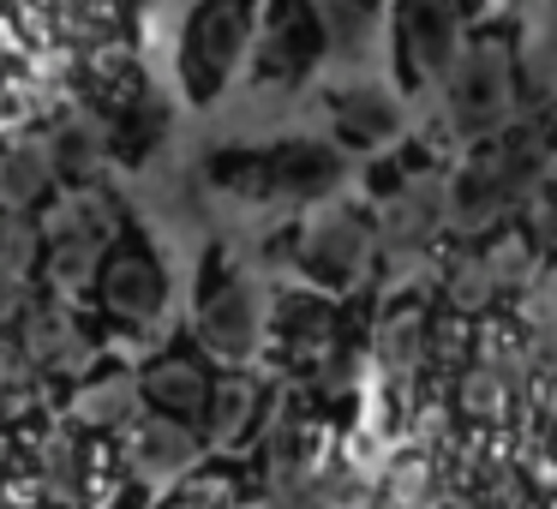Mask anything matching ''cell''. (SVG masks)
<instances>
[{
  "instance_id": "9c48e42d",
  "label": "cell",
  "mask_w": 557,
  "mask_h": 509,
  "mask_svg": "<svg viewBox=\"0 0 557 509\" xmlns=\"http://www.w3.org/2000/svg\"><path fill=\"white\" fill-rule=\"evenodd\" d=\"M312 7H318V25H324V42H330V61L336 66H360L389 25L384 0H312Z\"/></svg>"
},
{
  "instance_id": "8992f818",
  "label": "cell",
  "mask_w": 557,
  "mask_h": 509,
  "mask_svg": "<svg viewBox=\"0 0 557 509\" xmlns=\"http://www.w3.org/2000/svg\"><path fill=\"white\" fill-rule=\"evenodd\" d=\"M324 102H330V126H336V138L348 150H377L401 133V109H396L401 97L384 85H372V78H348V85H336Z\"/></svg>"
},
{
  "instance_id": "5b68a950",
  "label": "cell",
  "mask_w": 557,
  "mask_h": 509,
  "mask_svg": "<svg viewBox=\"0 0 557 509\" xmlns=\"http://www.w3.org/2000/svg\"><path fill=\"white\" fill-rule=\"evenodd\" d=\"M246 169L258 174V193H282V198H318L342 181V150L324 138H282V145L258 150Z\"/></svg>"
},
{
  "instance_id": "8fae6325",
  "label": "cell",
  "mask_w": 557,
  "mask_h": 509,
  "mask_svg": "<svg viewBox=\"0 0 557 509\" xmlns=\"http://www.w3.org/2000/svg\"><path fill=\"white\" fill-rule=\"evenodd\" d=\"M42 186H49V150L42 145H30V150H18L13 162H7V198H37Z\"/></svg>"
},
{
  "instance_id": "ba28073f",
  "label": "cell",
  "mask_w": 557,
  "mask_h": 509,
  "mask_svg": "<svg viewBox=\"0 0 557 509\" xmlns=\"http://www.w3.org/2000/svg\"><path fill=\"white\" fill-rule=\"evenodd\" d=\"M102 294H109V306L126 318H150L162 306V264L138 234L126 246H114L109 270H102Z\"/></svg>"
},
{
  "instance_id": "6da1fadb",
  "label": "cell",
  "mask_w": 557,
  "mask_h": 509,
  "mask_svg": "<svg viewBox=\"0 0 557 509\" xmlns=\"http://www.w3.org/2000/svg\"><path fill=\"white\" fill-rule=\"evenodd\" d=\"M264 0H193L181 18V49H174V78L193 109H216L234 90L246 54L258 42Z\"/></svg>"
},
{
  "instance_id": "7a4b0ae2",
  "label": "cell",
  "mask_w": 557,
  "mask_h": 509,
  "mask_svg": "<svg viewBox=\"0 0 557 509\" xmlns=\"http://www.w3.org/2000/svg\"><path fill=\"white\" fill-rule=\"evenodd\" d=\"M389 78H396V97L420 102L432 90L449 85L461 49H468V30H461V0H389Z\"/></svg>"
},
{
  "instance_id": "52a82bcc",
  "label": "cell",
  "mask_w": 557,
  "mask_h": 509,
  "mask_svg": "<svg viewBox=\"0 0 557 509\" xmlns=\"http://www.w3.org/2000/svg\"><path fill=\"white\" fill-rule=\"evenodd\" d=\"M509 42H516L521 102H552L557 97V0H521Z\"/></svg>"
},
{
  "instance_id": "3957f363",
  "label": "cell",
  "mask_w": 557,
  "mask_h": 509,
  "mask_svg": "<svg viewBox=\"0 0 557 509\" xmlns=\"http://www.w3.org/2000/svg\"><path fill=\"white\" fill-rule=\"evenodd\" d=\"M521 102V73H516V42H509L504 25L468 30V49H461L456 73L444 85V109L461 133L485 138L504 133V121Z\"/></svg>"
},
{
  "instance_id": "277c9868",
  "label": "cell",
  "mask_w": 557,
  "mask_h": 509,
  "mask_svg": "<svg viewBox=\"0 0 557 509\" xmlns=\"http://www.w3.org/2000/svg\"><path fill=\"white\" fill-rule=\"evenodd\" d=\"M324 61H330V42H324L312 0H264L246 90L252 97H288V90L312 85V73Z\"/></svg>"
},
{
  "instance_id": "30bf717a",
  "label": "cell",
  "mask_w": 557,
  "mask_h": 509,
  "mask_svg": "<svg viewBox=\"0 0 557 509\" xmlns=\"http://www.w3.org/2000/svg\"><path fill=\"white\" fill-rule=\"evenodd\" d=\"M354 246H366L360 216H354V210H336V216L312 222V234H306V264L336 276V264H354Z\"/></svg>"
}]
</instances>
